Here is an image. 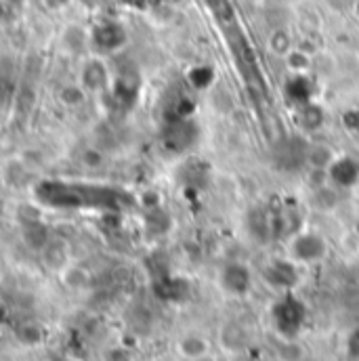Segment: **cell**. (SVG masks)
<instances>
[{
  "label": "cell",
  "mask_w": 359,
  "mask_h": 361,
  "mask_svg": "<svg viewBox=\"0 0 359 361\" xmlns=\"http://www.w3.org/2000/svg\"><path fill=\"white\" fill-rule=\"evenodd\" d=\"M246 227L257 242H271L275 238V216L271 208H252L246 219Z\"/></svg>",
  "instance_id": "7"
},
{
  "label": "cell",
  "mask_w": 359,
  "mask_h": 361,
  "mask_svg": "<svg viewBox=\"0 0 359 361\" xmlns=\"http://www.w3.org/2000/svg\"><path fill=\"white\" fill-rule=\"evenodd\" d=\"M347 353L353 357V360H359V328H355L349 338H347Z\"/></svg>",
  "instance_id": "17"
},
{
  "label": "cell",
  "mask_w": 359,
  "mask_h": 361,
  "mask_svg": "<svg viewBox=\"0 0 359 361\" xmlns=\"http://www.w3.org/2000/svg\"><path fill=\"white\" fill-rule=\"evenodd\" d=\"M294 49V40H292V34L284 27H277L273 30L269 36V51L275 55H281L286 57L290 51Z\"/></svg>",
  "instance_id": "15"
},
{
  "label": "cell",
  "mask_w": 359,
  "mask_h": 361,
  "mask_svg": "<svg viewBox=\"0 0 359 361\" xmlns=\"http://www.w3.org/2000/svg\"><path fill=\"white\" fill-rule=\"evenodd\" d=\"M311 82L305 74H294L288 85H286V94L294 105H305L311 101Z\"/></svg>",
  "instance_id": "12"
},
{
  "label": "cell",
  "mask_w": 359,
  "mask_h": 361,
  "mask_svg": "<svg viewBox=\"0 0 359 361\" xmlns=\"http://www.w3.org/2000/svg\"><path fill=\"white\" fill-rule=\"evenodd\" d=\"M109 82V72L99 59L87 61L83 70V87L89 90H103Z\"/></svg>",
  "instance_id": "10"
},
{
  "label": "cell",
  "mask_w": 359,
  "mask_h": 361,
  "mask_svg": "<svg viewBox=\"0 0 359 361\" xmlns=\"http://www.w3.org/2000/svg\"><path fill=\"white\" fill-rule=\"evenodd\" d=\"M298 126L305 130V133H313V130H320L326 122V114L320 105L315 103H305V105H298Z\"/></svg>",
  "instance_id": "11"
},
{
  "label": "cell",
  "mask_w": 359,
  "mask_h": 361,
  "mask_svg": "<svg viewBox=\"0 0 359 361\" xmlns=\"http://www.w3.org/2000/svg\"><path fill=\"white\" fill-rule=\"evenodd\" d=\"M326 177L330 183H334L336 187L349 189L359 185V162H355L353 158H334V162L328 166Z\"/></svg>",
  "instance_id": "8"
},
{
  "label": "cell",
  "mask_w": 359,
  "mask_h": 361,
  "mask_svg": "<svg viewBox=\"0 0 359 361\" xmlns=\"http://www.w3.org/2000/svg\"><path fill=\"white\" fill-rule=\"evenodd\" d=\"M197 139V126L189 118H175L166 128H164V147L173 154H181L189 149Z\"/></svg>",
  "instance_id": "4"
},
{
  "label": "cell",
  "mask_w": 359,
  "mask_h": 361,
  "mask_svg": "<svg viewBox=\"0 0 359 361\" xmlns=\"http://www.w3.org/2000/svg\"><path fill=\"white\" fill-rule=\"evenodd\" d=\"M263 279L269 283L273 290L288 292L298 281V269L292 259H275L263 271Z\"/></svg>",
  "instance_id": "5"
},
{
  "label": "cell",
  "mask_w": 359,
  "mask_h": 361,
  "mask_svg": "<svg viewBox=\"0 0 359 361\" xmlns=\"http://www.w3.org/2000/svg\"><path fill=\"white\" fill-rule=\"evenodd\" d=\"M221 288L231 296H244L252 286V273L244 263H227L219 275Z\"/></svg>",
  "instance_id": "6"
},
{
  "label": "cell",
  "mask_w": 359,
  "mask_h": 361,
  "mask_svg": "<svg viewBox=\"0 0 359 361\" xmlns=\"http://www.w3.org/2000/svg\"><path fill=\"white\" fill-rule=\"evenodd\" d=\"M332 162H334V156H332V152L328 147H324V145H309L307 166H311L317 173H326Z\"/></svg>",
  "instance_id": "14"
},
{
  "label": "cell",
  "mask_w": 359,
  "mask_h": 361,
  "mask_svg": "<svg viewBox=\"0 0 359 361\" xmlns=\"http://www.w3.org/2000/svg\"><path fill=\"white\" fill-rule=\"evenodd\" d=\"M273 326L284 338H294L305 324V307L294 296H284L273 305Z\"/></svg>",
  "instance_id": "2"
},
{
  "label": "cell",
  "mask_w": 359,
  "mask_h": 361,
  "mask_svg": "<svg viewBox=\"0 0 359 361\" xmlns=\"http://www.w3.org/2000/svg\"><path fill=\"white\" fill-rule=\"evenodd\" d=\"M181 353L187 357V360H204L210 351V345L206 338H202L200 334H187L183 341H181Z\"/></svg>",
  "instance_id": "13"
},
{
  "label": "cell",
  "mask_w": 359,
  "mask_h": 361,
  "mask_svg": "<svg viewBox=\"0 0 359 361\" xmlns=\"http://www.w3.org/2000/svg\"><path fill=\"white\" fill-rule=\"evenodd\" d=\"M248 341V330L238 322H229L221 328V345L231 353H240L242 349H246Z\"/></svg>",
  "instance_id": "9"
},
{
  "label": "cell",
  "mask_w": 359,
  "mask_h": 361,
  "mask_svg": "<svg viewBox=\"0 0 359 361\" xmlns=\"http://www.w3.org/2000/svg\"><path fill=\"white\" fill-rule=\"evenodd\" d=\"M307 152H309V143L300 135H292V137H281L273 145L271 154H273V162L277 169L298 171L307 166Z\"/></svg>",
  "instance_id": "3"
},
{
  "label": "cell",
  "mask_w": 359,
  "mask_h": 361,
  "mask_svg": "<svg viewBox=\"0 0 359 361\" xmlns=\"http://www.w3.org/2000/svg\"><path fill=\"white\" fill-rule=\"evenodd\" d=\"M212 78H214V74H212V70L206 68V66H200V68H195V70L189 74V80H191V85H193L195 89H208V85L212 82Z\"/></svg>",
  "instance_id": "16"
},
{
  "label": "cell",
  "mask_w": 359,
  "mask_h": 361,
  "mask_svg": "<svg viewBox=\"0 0 359 361\" xmlns=\"http://www.w3.org/2000/svg\"><path fill=\"white\" fill-rule=\"evenodd\" d=\"M288 248H290V259L294 263H305V265L320 263L328 255V242L317 231H303L300 229L298 233H294L290 238Z\"/></svg>",
  "instance_id": "1"
}]
</instances>
